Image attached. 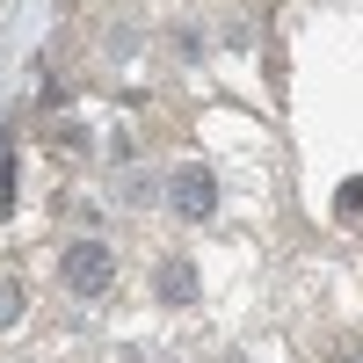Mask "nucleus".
Returning a JSON list of instances; mask_svg holds the SVG:
<instances>
[{
	"instance_id": "nucleus-1",
	"label": "nucleus",
	"mask_w": 363,
	"mask_h": 363,
	"mask_svg": "<svg viewBox=\"0 0 363 363\" xmlns=\"http://www.w3.org/2000/svg\"><path fill=\"white\" fill-rule=\"evenodd\" d=\"M58 284H66L73 298H102L116 284V247L109 240H73V247L58 255Z\"/></svg>"
},
{
	"instance_id": "nucleus-5",
	"label": "nucleus",
	"mask_w": 363,
	"mask_h": 363,
	"mask_svg": "<svg viewBox=\"0 0 363 363\" xmlns=\"http://www.w3.org/2000/svg\"><path fill=\"white\" fill-rule=\"evenodd\" d=\"M342 211H349V218H363V174H356V182H342Z\"/></svg>"
},
{
	"instance_id": "nucleus-4",
	"label": "nucleus",
	"mask_w": 363,
	"mask_h": 363,
	"mask_svg": "<svg viewBox=\"0 0 363 363\" xmlns=\"http://www.w3.org/2000/svg\"><path fill=\"white\" fill-rule=\"evenodd\" d=\"M15 313H22V284H0V327H15Z\"/></svg>"
},
{
	"instance_id": "nucleus-3",
	"label": "nucleus",
	"mask_w": 363,
	"mask_h": 363,
	"mask_svg": "<svg viewBox=\"0 0 363 363\" xmlns=\"http://www.w3.org/2000/svg\"><path fill=\"white\" fill-rule=\"evenodd\" d=\"M153 291L167 298V306H189V298H196V269L182 262V255H167V262L153 269Z\"/></svg>"
},
{
	"instance_id": "nucleus-2",
	"label": "nucleus",
	"mask_w": 363,
	"mask_h": 363,
	"mask_svg": "<svg viewBox=\"0 0 363 363\" xmlns=\"http://www.w3.org/2000/svg\"><path fill=\"white\" fill-rule=\"evenodd\" d=\"M167 203H174V218H211L218 211V182H211L203 167H174V182H167Z\"/></svg>"
}]
</instances>
